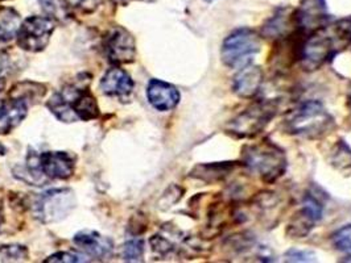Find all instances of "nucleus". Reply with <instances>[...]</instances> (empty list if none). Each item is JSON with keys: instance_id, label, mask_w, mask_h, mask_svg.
Wrapping results in <instances>:
<instances>
[{"instance_id": "72a5a7b5", "label": "nucleus", "mask_w": 351, "mask_h": 263, "mask_svg": "<svg viewBox=\"0 0 351 263\" xmlns=\"http://www.w3.org/2000/svg\"><path fill=\"white\" fill-rule=\"evenodd\" d=\"M144 1H149L151 3V1H155V0H144Z\"/></svg>"}, {"instance_id": "cd10ccee", "label": "nucleus", "mask_w": 351, "mask_h": 263, "mask_svg": "<svg viewBox=\"0 0 351 263\" xmlns=\"http://www.w3.org/2000/svg\"><path fill=\"white\" fill-rule=\"evenodd\" d=\"M88 260L80 254L71 253V251H60L47 258L44 262H86Z\"/></svg>"}, {"instance_id": "9b49d317", "label": "nucleus", "mask_w": 351, "mask_h": 263, "mask_svg": "<svg viewBox=\"0 0 351 263\" xmlns=\"http://www.w3.org/2000/svg\"><path fill=\"white\" fill-rule=\"evenodd\" d=\"M106 57L114 65H124L135 61L136 42L134 36L122 27L110 29L104 40Z\"/></svg>"}, {"instance_id": "20e7f679", "label": "nucleus", "mask_w": 351, "mask_h": 263, "mask_svg": "<svg viewBox=\"0 0 351 263\" xmlns=\"http://www.w3.org/2000/svg\"><path fill=\"white\" fill-rule=\"evenodd\" d=\"M279 105L274 100H259L247 107L226 125V133L235 139H254L276 116Z\"/></svg>"}, {"instance_id": "2f4dec72", "label": "nucleus", "mask_w": 351, "mask_h": 263, "mask_svg": "<svg viewBox=\"0 0 351 263\" xmlns=\"http://www.w3.org/2000/svg\"><path fill=\"white\" fill-rule=\"evenodd\" d=\"M7 153V149L0 143V157H3Z\"/></svg>"}, {"instance_id": "c756f323", "label": "nucleus", "mask_w": 351, "mask_h": 263, "mask_svg": "<svg viewBox=\"0 0 351 263\" xmlns=\"http://www.w3.org/2000/svg\"><path fill=\"white\" fill-rule=\"evenodd\" d=\"M7 221V214H5V202L4 199L0 196V233L3 232L4 225Z\"/></svg>"}, {"instance_id": "f03ea898", "label": "nucleus", "mask_w": 351, "mask_h": 263, "mask_svg": "<svg viewBox=\"0 0 351 263\" xmlns=\"http://www.w3.org/2000/svg\"><path fill=\"white\" fill-rule=\"evenodd\" d=\"M47 107L64 123H74L78 120L88 122L99 116L97 99L88 88L77 86L62 88L48 100Z\"/></svg>"}, {"instance_id": "aec40b11", "label": "nucleus", "mask_w": 351, "mask_h": 263, "mask_svg": "<svg viewBox=\"0 0 351 263\" xmlns=\"http://www.w3.org/2000/svg\"><path fill=\"white\" fill-rule=\"evenodd\" d=\"M291 24H295V18L292 16H287V14H281L279 12L278 15H275L271 20L267 21L265 27L262 31V35L267 38H282L285 33H288V28ZM296 25V24H295Z\"/></svg>"}, {"instance_id": "f3484780", "label": "nucleus", "mask_w": 351, "mask_h": 263, "mask_svg": "<svg viewBox=\"0 0 351 263\" xmlns=\"http://www.w3.org/2000/svg\"><path fill=\"white\" fill-rule=\"evenodd\" d=\"M28 115V103L12 98L0 100V135H7L15 129Z\"/></svg>"}, {"instance_id": "a211bd4d", "label": "nucleus", "mask_w": 351, "mask_h": 263, "mask_svg": "<svg viewBox=\"0 0 351 263\" xmlns=\"http://www.w3.org/2000/svg\"><path fill=\"white\" fill-rule=\"evenodd\" d=\"M238 166V162H215L197 165L191 171V176L205 183H217L225 180Z\"/></svg>"}, {"instance_id": "4be33fe9", "label": "nucleus", "mask_w": 351, "mask_h": 263, "mask_svg": "<svg viewBox=\"0 0 351 263\" xmlns=\"http://www.w3.org/2000/svg\"><path fill=\"white\" fill-rule=\"evenodd\" d=\"M45 91H47L45 87L38 85V83L24 82V83H19L15 87L12 88V91L10 92V96L23 99L28 103V100L43 98L45 95Z\"/></svg>"}, {"instance_id": "f704fd0d", "label": "nucleus", "mask_w": 351, "mask_h": 263, "mask_svg": "<svg viewBox=\"0 0 351 263\" xmlns=\"http://www.w3.org/2000/svg\"><path fill=\"white\" fill-rule=\"evenodd\" d=\"M205 1H208V3H210V1H213V0H205Z\"/></svg>"}, {"instance_id": "bb28decb", "label": "nucleus", "mask_w": 351, "mask_h": 263, "mask_svg": "<svg viewBox=\"0 0 351 263\" xmlns=\"http://www.w3.org/2000/svg\"><path fill=\"white\" fill-rule=\"evenodd\" d=\"M68 8L80 11L82 14H91L97 10L101 0H65Z\"/></svg>"}, {"instance_id": "f8f14e48", "label": "nucleus", "mask_w": 351, "mask_h": 263, "mask_svg": "<svg viewBox=\"0 0 351 263\" xmlns=\"http://www.w3.org/2000/svg\"><path fill=\"white\" fill-rule=\"evenodd\" d=\"M322 217V206L313 196H306L302 207L289 220L287 234L292 238L306 237Z\"/></svg>"}, {"instance_id": "b1692460", "label": "nucleus", "mask_w": 351, "mask_h": 263, "mask_svg": "<svg viewBox=\"0 0 351 263\" xmlns=\"http://www.w3.org/2000/svg\"><path fill=\"white\" fill-rule=\"evenodd\" d=\"M332 243L338 251L351 260V224L334 232Z\"/></svg>"}, {"instance_id": "393cba45", "label": "nucleus", "mask_w": 351, "mask_h": 263, "mask_svg": "<svg viewBox=\"0 0 351 263\" xmlns=\"http://www.w3.org/2000/svg\"><path fill=\"white\" fill-rule=\"evenodd\" d=\"M28 258V249L23 245L0 246V260L3 262H20Z\"/></svg>"}, {"instance_id": "ddd939ff", "label": "nucleus", "mask_w": 351, "mask_h": 263, "mask_svg": "<svg viewBox=\"0 0 351 263\" xmlns=\"http://www.w3.org/2000/svg\"><path fill=\"white\" fill-rule=\"evenodd\" d=\"M73 243L86 255L97 260H105L111 255L114 243L111 238L99 234L95 230H81L73 237Z\"/></svg>"}, {"instance_id": "6ab92c4d", "label": "nucleus", "mask_w": 351, "mask_h": 263, "mask_svg": "<svg viewBox=\"0 0 351 263\" xmlns=\"http://www.w3.org/2000/svg\"><path fill=\"white\" fill-rule=\"evenodd\" d=\"M21 18L14 8L0 7V44L8 42L18 36Z\"/></svg>"}, {"instance_id": "dca6fc26", "label": "nucleus", "mask_w": 351, "mask_h": 263, "mask_svg": "<svg viewBox=\"0 0 351 263\" xmlns=\"http://www.w3.org/2000/svg\"><path fill=\"white\" fill-rule=\"evenodd\" d=\"M135 83L130 74L118 66L106 71L99 83V88L104 95L117 98H125L131 95Z\"/></svg>"}, {"instance_id": "c9c22d12", "label": "nucleus", "mask_w": 351, "mask_h": 263, "mask_svg": "<svg viewBox=\"0 0 351 263\" xmlns=\"http://www.w3.org/2000/svg\"><path fill=\"white\" fill-rule=\"evenodd\" d=\"M0 1H3V0H0Z\"/></svg>"}, {"instance_id": "1a4fd4ad", "label": "nucleus", "mask_w": 351, "mask_h": 263, "mask_svg": "<svg viewBox=\"0 0 351 263\" xmlns=\"http://www.w3.org/2000/svg\"><path fill=\"white\" fill-rule=\"evenodd\" d=\"M56 21L48 16H29L25 18L19 29L16 40L20 49L25 52H43L54 32Z\"/></svg>"}, {"instance_id": "2eb2a0df", "label": "nucleus", "mask_w": 351, "mask_h": 263, "mask_svg": "<svg viewBox=\"0 0 351 263\" xmlns=\"http://www.w3.org/2000/svg\"><path fill=\"white\" fill-rule=\"evenodd\" d=\"M147 98L149 105L160 112H167L180 103L178 89L164 81L151 79L147 86Z\"/></svg>"}, {"instance_id": "a878e982", "label": "nucleus", "mask_w": 351, "mask_h": 263, "mask_svg": "<svg viewBox=\"0 0 351 263\" xmlns=\"http://www.w3.org/2000/svg\"><path fill=\"white\" fill-rule=\"evenodd\" d=\"M144 255V241L141 238H132L124 244L123 260L127 262H141Z\"/></svg>"}, {"instance_id": "39448f33", "label": "nucleus", "mask_w": 351, "mask_h": 263, "mask_svg": "<svg viewBox=\"0 0 351 263\" xmlns=\"http://www.w3.org/2000/svg\"><path fill=\"white\" fill-rule=\"evenodd\" d=\"M262 49L261 35L251 28H239L223 40L221 57L230 69H241Z\"/></svg>"}, {"instance_id": "9d476101", "label": "nucleus", "mask_w": 351, "mask_h": 263, "mask_svg": "<svg viewBox=\"0 0 351 263\" xmlns=\"http://www.w3.org/2000/svg\"><path fill=\"white\" fill-rule=\"evenodd\" d=\"M293 18L301 35L316 33L328 27L329 23L326 0H301Z\"/></svg>"}, {"instance_id": "7c9ffc66", "label": "nucleus", "mask_w": 351, "mask_h": 263, "mask_svg": "<svg viewBox=\"0 0 351 263\" xmlns=\"http://www.w3.org/2000/svg\"><path fill=\"white\" fill-rule=\"evenodd\" d=\"M4 88H5V79L0 75V92H1Z\"/></svg>"}, {"instance_id": "c85d7f7f", "label": "nucleus", "mask_w": 351, "mask_h": 263, "mask_svg": "<svg viewBox=\"0 0 351 263\" xmlns=\"http://www.w3.org/2000/svg\"><path fill=\"white\" fill-rule=\"evenodd\" d=\"M287 261L289 262H309V261H315V254L312 251H304V250H298V249H292L288 253H285Z\"/></svg>"}, {"instance_id": "6e6552de", "label": "nucleus", "mask_w": 351, "mask_h": 263, "mask_svg": "<svg viewBox=\"0 0 351 263\" xmlns=\"http://www.w3.org/2000/svg\"><path fill=\"white\" fill-rule=\"evenodd\" d=\"M75 162L66 152H43L37 156H29L27 163L28 176L34 182L45 176L52 180H66L74 174Z\"/></svg>"}, {"instance_id": "7ed1b4c3", "label": "nucleus", "mask_w": 351, "mask_h": 263, "mask_svg": "<svg viewBox=\"0 0 351 263\" xmlns=\"http://www.w3.org/2000/svg\"><path fill=\"white\" fill-rule=\"evenodd\" d=\"M242 161L246 167L267 184L275 183L287 171L288 166L284 150L267 139L245 146Z\"/></svg>"}, {"instance_id": "f257e3e1", "label": "nucleus", "mask_w": 351, "mask_h": 263, "mask_svg": "<svg viewBox=\"0 0 351 263\" xmlns=\"http://www.w3.org/2000/svg\"><path fill=\"white\" fill-rule=\"evenodd\" d=\"M281 128L287 135L317 140L335 128V120L330 112L317 100H309L285 115Z\"/></svg>"}, {"instance_id": "412c9836", "label": "nucleus", "mask_w": 351, "mask_h": 263, "mask_svg": "<svg viewBox=\"0 0 351 263\" xmlns=\"http://www.w3.org/2000/svg\"><path fill=\"white\" fill-rule=\"evenodd\" d=\"M43 11L47 14L48 18H52L58 23H65L71 14L65 0H37Z\"/></svg>"}, {"instance_id": "473e14b6", "label": "nucleus", "mask_w": 351, "mask_h": 263, "mask_svg": "<svg viewBox=\"0 0 351 263\" xmlns=\"http://www.w3.org/2000/svg\"><path fill=\"white\" fill-rule=\"evenodd\" d=\"M348 103H349V107H350L351 109V87L349 89V95H348Z\"/></svg>"}, {"instance_id": "0eeeda50", "label": "nucleus", "mask_w": 351, "mask_h": 263, "mask_svg": "<svg viewBox=\"0 0 351 263\" xmlns=\"http://www.w3.org/2000/svg\"><path fill=\"white\" fill-rule=\"evenodd\" d=\"M75 195L71 189H52L37 195L31 210L38 221L51 224L66 219L75 208Z\"/></svg>"}, {"instance_id": "5701e85b", "label": "nucleus", "mask_w": 351, "mask_h": 263, "mask_svg": "<svg viewBox=\"0 0 351 263\" xmlns=\"http://www.w3.org/2000/svg\"><path fill=\"white\" fill-rule=\"evenodd\" d=\"M332 162L341 171L351 170V149L343 141H339L334 148Z\"/></svg>"}, {"instance_id": "423d86ee", "label": "nucleus", "mask_w": 351, "mask_h": 263, "mask_svg": "<svg viewBox=\"0 0 351 263\" xmlns=\"http://www.w3.org/2000/svg\"><path fill=\"white\" fill-rule=\"evenodd\" d=\"M325 28L309 36L308 40L302 42L299 59L305 71L318 70L333 58L335 53L346 48L334 29L330 33H326Z\"/></svg>"}, {"instance_id": "4468645a", "label": "nucleus", "mask_w": 351, "mask_h": 263, "mask_svg": "<svg viewBox=\"0 0 351 263\" xmlns=\"http://www.w3.org/2000/svg\"><path fill=\"white\" fill-rule=\"evenodd\" d=\"M264 72L261 66L247 64L242 66L232 79V91L242 99H252L263 85Z\"/></svg>"}]
</instances>
